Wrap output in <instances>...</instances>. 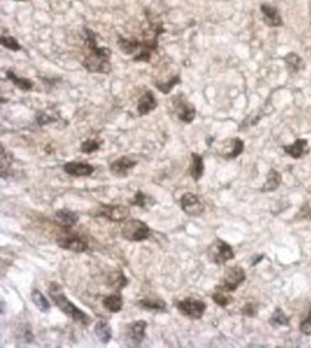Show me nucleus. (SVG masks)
<instances>
[{
	"label": "nucleus",
	"instance_id": "obj_27",
	"mask_svg": "<svg viewBox=\"0 0 311 348\" xmlns=\"http://www.w3.org/2000/svg\"><path fill=\"white\" fill-rule=\"evenodd\" d=\"M138 305L148 311H156V310H165V301L161 298H142Z\"/></svg>",
	"mask_w": 311,
	"mask_h": 348
},
{
	"label": "nucleus",
	"instance_id": "obj_36",
	"mask_svg": "<svg viewBox=\"0 0 311 348\" xmlns=\"http://www.w3.org/2000/svg\"><path fill=\"white\" fill-rule=\"evenodd\" d=\"M242 314L247 315V317H254L257 314V305L252 303H248L247 305H244L242 308Z\"/></svg>",
	"mask_w": 311,
	"mask_h": 348
},
{
	"label": "nucleus",
	"instance_id": "obj_20",
	"mask_svg": "<svg viewBox=\"0 0 311 348\" xmlns=\"http://www.w3.org/2000/svg\"><path fill=\"white\" fill-rule=\"evenodd\" d=\"M95 334L99 338V341L102 344H108L112 338V330L111 325L105 321V319H99L95 325Z\"/></svg>",
	"mask_w": 311,
	"mask_h": 348
},
{
	"label": "nucleus",
	"instance_id": "obj_15",
	"mask_svg": "<svg viewBox=\"0 0 311 348\" xmlns=\"http://www.w3.org/2000/svg\"><path fill=\"white\" fill-rule=\"evenodd\" d=\"M135 165H136V162H135L133 159L128 158V156H122V158L115 159V161L111 164V171H112L115 175H118V176H126L128 172H129Z\"/></svg>",
	"mask_w": 311,
	"mask_h": 348
},
{
	"label": "nucleus",
	"instance_id": "obj_6",
	"mask_svg": "<svg viewBox=\"0 0 311 348\" xmlns=\"http://www.w3.org/2000/svg\"><path fill=\"white\" fill-rule=\"evenodd\" d=\"M129 208L125 205H101L96 211V216H102L112 222H123L129 216Z\"/></svg>",
	"mask_w": 311,
	"mask_h": 348
},
{
	"label": "nucleus",
	"instance_id": "obj_14",
	"mask_svg": "<svg viewBox=\"0 0 311 348\" xmlns=\"http://www.w3.org/2000/svg\"><path fill=\"white\" fill-rule=\"evenodd\" d=\"M177 107V113L179 121H182L184 123H191L196 116V110L190 102L184 101L182 98H179V104H175Z\"/></svg>",
	"mask_w": 311,
	"mask_h": 348
},
{
	"label": "nucleus",
	"instance_id": "obj_30",
	"mask_svg": "<svg viewBox=\"0 0 311 348\" xmlns=\"http://www.w3.org/2000/svg\"><path fill=\"white\" fill-rule=\"evenodd\" d=\"M108 284H111L112 287L117 288V289H122V288L126 287L128 279H126V277H125L122 273H115L109 275V278H108Z\"/></svg>",
	"mask_w": 311,
	"mask_h": 348
},
{
	"label": "nucleus",
	"instance_id": "obj_12",
	"mask_svg": "<svg viewBox=\"0 0 311 348\" xmlns=\"http://www.w3.org/2000/svg\"><path fill=\"white\" fill-rule=\"evenodd\" d=\"M63 171L72 176H89L92 175V172L95 171V168L89 164H85V162H75V161H71V162H66L63 165Z\"/></svg>",
	"mask_w": 311,
	"mask_h": 348
},
{
	"label": "nucleus",
	"instance_id": "obj_29",
	"mask_svg": "<svg viewBox=\"0 0 311 348\" xmlns=\"http://www.w3.org/2000/svg\"><path fill=\"white\" fill-rule=\"evenodd\" d=\"M270 324L275 325V327H285V325L290 324V319L284 314V311H282L281 308H277L274 311V314L270 318Z\"/></svg>",
	"mask_w": 311,
	"mask_h": 348
},
{
	"label": "nucleus",
	"instance_id": "obj_37",
	"mask_svg": "<svg viewBox=\"0 0 311 348\" xmlns=\"http://www.w3.org/2000/svg\"><path fill=\"white\" fill-rule=\"evenodd\" d=\"M261 259H263V255H260V257H257V258H255V259H254V261H252V265H255V264H257L258 261H261Z\"/></svg>",
	"mask_w": 311,
	"mask_h": 348
},
{
	"label": "nucleus",
	"instance_id": "obj_1",
	"mask_svg": "<svg viewBox=\"0 0 311 348\" xmlns=\"http://www.w3.org/2000/svg\"><path fill=\"white\" fill-rule=\"evenodd\" d=\"M85 36V45L89 49V53L83 59V66L88 72L92 73H109L111 66V50L104 46H98L96 42V33L88 28L83 29Z\"/></svg>",
	"mask_w": 311,
	"mask_h": 348
},
{
	"label": "nucleus",
	"instance_id": "obj_23",
	"mask_svg": "<svg viewBox=\"0 0 311 348\" xmlns=\"http://www.w3.org/2000/svg\"><path fill=\"white\" fill-rule=\"evenodd\" d=\"M129 204L133 207H139L142 209H149L154 204H155V199L152 197H149L147 194H144L142 191H138L133 198L129 201Z\"/></svg>",
	"mask_w": 311,
	"mask_h": 348
},
{
	"label": "nucleus",
	"instance_id": "obj_17",
	"mask_svg": "<svg viewBox=\"0 0 311 348\" xmlns=\"http://www.w3.org/2000/svg\"><path fill=\"white\" fill-rule=\"evenodd\" d=\"M158 106V102L154 96V93L151 91H147L139 99L138 102V115L139 116H145L149 112H152L155 107Z\"/></svg>",
	"mask_w": 311,
	"mask_h": 348
},
{
	"label": "nucleus",
	"instance_id": "obj_25",
	"mask_svg": "<svg viewBox=\"0 0 311 348\" xmlns=\"http://www.w3.org/2000/svg\"><path fill=\"white\" fill-rule=\"evenodd\" d=\"M284 62H285V65H287V68L291 70V72H300V70H303L304 69V61H303V58L300 56V55H297V53H287L285 56H284Z\"/></svg>",
	"mask_w": 311,
	"mask_h": 348
},
{
	"label": "nucleus",
	"instance_id": "obj_11",
	"mask_svg": "<svg viewBox=\"0 0 311 348\" xmlns=\"http://www.w3.org/2000/svg\"><path fill=\"white\" fill-rule=\"evenodd\" d=\"M261 15L264 19V23L267 26H271V28H281L282 25V17L278 12L277 7L271 6V4H261Z\"/></svg>",
	"mask_w": 311,
	"mask_h": 348
},
{
	"label": "nucleus",
	"instance_id": "obj_19",
	"mask_svg": "<svg viewBox=\"0 0 311 348\" xmlns=\"http://www.w3.org/2000/svg\"><path fill=\"white\" fill-rule=\"evenodd\" d=\"M191 168H190V175L193 176L194 181H199L204 175V158L198 153H193L191 155Z\"/></svg>",
	"mask_w": 311,
	"mask_h": 348
},
{
	"label": "nucleus",
	"instance_id": "obj_18",
	"mask_svg": "<svg viewBox=\"0 0 311 348\" xmlns=\"http://www.w3.org/2000/svg\"><path fill=\"white\" fill-rule=\"evenodd\" d=\"M280 183H281V174L277 169H270L267 174L266 183L261 188V192H272L278 189Z\"/></svg>",
	"mask_w": 311,
	"mask_h": 348
},
{
	"label": "nucleus",
	"instance_id": "obj_35",
	"mask_svg": "<svg viewBox=\"0 0 311 348\" xmlns=\"http://www.w3.org/2000/svg\"><path fill=\"white\" fill-rule=\"evenodd\" d=\"M55 121H56V118H55V116H50V115H47V113H44V112H39V113H38V123H39V125H42V126Z\"/></svg>",
	"mask_w": 311,
	"mask_h": 348
},
{
	"label": "nucleus",
	"instance_id": "obj_26",
	"mask_svg": "<svg viewBox=\"0 0 311 348\" xmlns=\"http://www.w3.org/2000/svg\"><path fill=\"white\" fill-rule=\"evenodd\" d=\"M30 297H32V301H33V304L38 307V310H39V311H42V313H47V311H49L50 304H49L47 298L44 297L43 294H42L39 289H33Z\"/></svg>",
	"mask_w": 311,
	"mask_h": 348
},
{
	"label": "nucleus",
	"instance_id": "obj_34",
	"mask_svg": "<svg viewBox=\"0 0 311 348\" xmlns=\"http://www.w3.org/2000/svg\"><path fill=\"white\" fill-rule=\"evenodd\" d=\"M300 331L304 334V335H311V311L309 313V315L301 321Z\"/></svg>",
	"mask_w": 311,
	"mask_h": 348
},
{
	"label": "nucleus",
	"instance_id": "obj_16",
	"mask_svg": "<svg viewBox=\"0 0 311 348\" xmlns=\"http://www.w3.org/2000/svg\"><path fill=\"white\" fill-rule=\"evenodd\" d=\"M242 151H244V142L239 138H233L224 146L221 155L225 159H235L237 156L242 153Z\"/></svg>",
	"mask_w": 311,
	"mask_h": 348
},
{
	"label": "nucleus",
	"instance_id": "obj_4",
	"mask_svg": "<svg viewBox=\"0 0 311 348\" xmlns=\"http://www.w3.org/2000/svg\"><path fill=\"white\" fill-rule=\"evenodd\" d=\"M207 254L209 261L217 265H224L225 262H228L234 258V251H233L231 245H228L222 240H215L211 244L208 246Z\"/></svg>",
	"mask_w": 311,
	"mask_h": 348
},
{
	"label": "nucleus",
	"instance_id": "obj_2",
	"mask_svg": "<svg viewBox=\"0 0 311 348\" xmlns=\"http://www.w3.org/2000/svg\"><path fill=\"white\" fill-rule=\"evenodd\" d=\"M49 295L52 297L53 303L56 304V307L59 308L60 311L65 315H68L71 319H74L75 322H79L82 325H89L90 324V321H92L90 317L68 300V297L62 292V288L56 282L49 284Z\"/></svg>",
	"mask_w": 311,
	"mask_h": 348
},
{
	"label": "nucleus",
	"instance_id": "obj_10",
	"mask_svg": "<svg viewBox=\"0 0 311 348\" xmlns=\"http://www.w3.org/2000/svg\"><path fill=\"white\" fill-rule=\"evenodd\" d=\"M145 330H147V322L142 319H138L126 327V343L129 346H141V343L145 338Z\"/></svg>",
	"mask_w": 311,
	"mask_h": 348
},
{
	"label": "nucleus",
	"instance_id": "obj_32",
	"mask_svg": "<svg viewBox=\"0 0 311 348\" xmlns=\"http://www.w3.org/2000/svg\"><path fill=\"white\" fill-rule=\"evenodd\" d=\"M99 148H101V142L98 139H95V138H89V139H86L82 143L80 151L83 152V153H92V152L98 151Z\"/></svg>",
	"mask_w": 311,
	"mask_h": 348
},
{
	"label": "nucleus",
	"instance_id": "obj_13",
	"mask_svg": "<svg viewBox=\"0 0 311 348\" xmlns=\"http://www.w3.org/2000/svg\"><path fill=\"white\" fill-rule=\"evenodd\" d=\"M282 149H284V152H285L287 155H290L291 158L300 159V158H303V156L309 152V140L300 138V139H297L294 143L282 146Z\"/></svg>",
	"mask_w": 311,
	"mask_h": 348
},
{
	"label": "nucleus",
	"instance_id": "obj_9",
	"mask_svg": "<svg viewBox=\"0 0 311 348\" xmlns=\"http://www.w3.org/2000/svg\"><path fill=\"white\" fill-rule=\"evenodd\" d=\"M181 209L190 216H199L204 212V204L196 194L187 192L181 198Z\"/></svg>",
	"mask_w": 311,
	"mask_h": 348
},
{
	"label": "nucleus",
	"instance_id": "obj_7",
	"mask_svg": "<svg viewBox=\"0 0 311 348\" xmlns=\"http://www.w3.org/2000/svg\"><path fill=\"white\" fill-rule=\"evenodd\" d=\"M244 281H245V271L241 267H230L224 273L221 284L218 287L231 292V291H235Z\"/></svg>",
	"mask_w": 311,
	"mask_h": 348
},
{
	"label": "nucleus",
	"instance_id": "obj_31",
	"mask_svg": "<svg viewBox=\"0 0 311 348\" xmlns=\"http://www.w3.org/2000/svg\"><path fill=\"white\" fill-rule=\"evenodd\" d=\"M181 82V77L179 76H174L171 80H168V82H155V86H156V89L159 92H162V93H169V92L172 91V88L175 86V85H178Z\"/></svg>",
	"mask_w": 311,
	"mask_h": 348
},
{
	"label": "nucleus",
	"instance_id": "obj_33",
	"mask_svg": "<svg viewBox=\"0 0 311 348\" xmlns=\"http://www.w3.org/2000/svg\"><path fill=\"white\" fill-rule=\"evenodd\" d=\"M0 42H1V45L4 46L6 49H9V50H13V52H19V50H22V46L17 43V40H16L15 37H12V36H6V35H3L1 37H0Z\"/></svg>",
	"mask_w": 311,
	"mask_h": 348
},
{
	"label": "nucleus",
	"instance_id": "obj_22",
	"mask_svg": "<svg viewBox=\"0 0 311 348\" xmlns=\"http://www.w3.org/2000/svg\"><path fill=\"white\" fill-rule=\"evenodd\" d=\"M102 304H104V307L108 311L117 314V313H119V311L122 310V307H123V300H122V297H120L119 294H111V295L105 297Z\"/></svg>",
	"mask_w": 311,
	"mask_h": 348
},
{
	"label": "nucleus",
	"instance_id": "obj_8",
	"mask_svg": "<svg viewBox=\"0 0 311 348\" xmlns=\"http://www.w3.org/2000/svg\"><path fill=\"white\" fill-rule=\"evenodd\" d=\"M56 243H58V245H59L60 248L68 249V251H72V252H76V254L85 252L89 248L88 243H86L82 237H79V235H76V234H66V235L58 237Z\"/></svg>",
	"mask_w": 311,
	"mask_h": 348
},
{
	"label": "nucleus",
	"instance_id": "obj_3",
	"mask_svg": "<svg viewBox=\"0 0 311 348\" xmlns=\"http://www.w3.org/2000/svg\"><path fill=\"white\" fill-rule=\"evenodd\" d=\"M120 234L129 243H141L151 237V228L139 219H129L122 227Z\"/></svg>",
	"mask_w": 311,
	"mask_h": 348
},
{
	"label": "nucleus",
	"instance_id": "obj_24",
	"mask_svg": "<svg viewBox=\"0 0 311 348\" xmlns=\"http://www.w3.org/2000/svg\"><path fill=\"white\" fill-rule=\"evenodd\" d=\"M6 77L15 85V86H17L20 91L23 92H29L33 89V82L30 80V79H26V77H19V76H16L15 73H13V70H7L6 72Z\"/></svg>",
	"mask_w": 311,
	"mask_h": 348
},
{
	"label": "nucleus",
	"instance_id": "obj_28",
	"mask_svg": "<svg viewBox=\"0 0 311 348\" xmlns=\"http://www.w3.org/2000/svg\"><path fill=\"white\" fill-rule=\"evenodd\" d=\"M227 292H228V291H225V289H222V288H217V291L212 294L214 303H217L220 307H227L228 304L233 303V297H230Z\"/></svg>",
	"mask_w": 311,
	"mask_h": 348
},
{
	"label": "nucleus",
	"instance_id": "obj_5",
	"mask_svg": "<svg viewBox=\"0 0 311 348\" xmlns=\"http://www.w3.org/2000/svg\"><path fill=\"white\" fill-rule=\"evenodd\" d=\"M178 311L181 314H184L185 317L193 318V319H199L202 318L205 310H207V304L201 300H195V298H187L182 301L177 303Z\"/></svg>",
	"mask_w": 311,
	"mask_h": 348
},
{
	"label": "nucleus",
	"instance_id": "obj_21",
	"mask_svg": "<svg viewBox=\"0 0 311 348\" xmlns=\"http://www.w3.org/2000/svg\"><path fill=\"white\" fill-rule=\"evenodd\" d=\"M78 219H79L78 213L69 211V209H59V211L56 212V221L63 228L74 227L75 224L78 222Z\"/></svg>",
	"mask_w": 311,
	"mask_h": 348
}]
</instances>
